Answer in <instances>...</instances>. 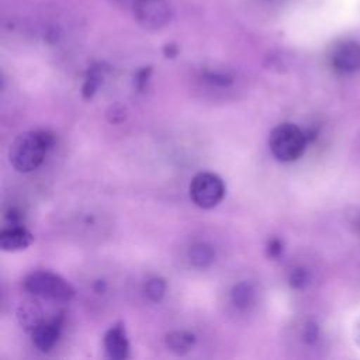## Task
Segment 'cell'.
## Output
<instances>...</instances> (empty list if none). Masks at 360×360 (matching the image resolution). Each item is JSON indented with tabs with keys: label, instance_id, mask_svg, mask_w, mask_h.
Returning <instances> with one entry per match:
<instances>
[{
	"label": "cell",
	"instance_id": "15",
	"mask_svg": "<svg viewBox=\"0 0 360 360\" xmlns=\"http://www.w3.org/2000/svg\"><path fill=\"white\" fill-rule=\"evenodd\" d=\"M143 292L150 301L159 302L165 297V292H166L165 278H162V277L149 278L143 287Z\"/></svg>",
	"mask_w": 360,
	"mask_h": 360
},
{
	"label": "cell",
	"instance_id": "5",
	"mask_svg": "<svg viewBox=\"0 0 360 360\" xmlns=\"http://www.w3.org/2000/svg\"><path fill=\"white\" fill-rule=\"evenodd\" d=\"M134 17L142 28L156 31L169 24L172 8L167 0H134Z\"/></svg>",
	"mask_w": 360,
	"mask_h": 360
},
{
	"label": "cell",
	"instance_id": "2",
	"mask_svg": "<svg viewBox=\"0 0 360 360\" xmlns=\"http://www.w3.org/2000/svg\"><path fill=\"white\" fill-rule=\"evenodd\" d=\"M307 142V132L291 122H283L274 127L269 136L270 150L280 162H292L301 158Z\"/></svg>",
	"mask_w": 360,
	"mask_h": 360
},
{
	"label": "cell",
	"instance_id": "4",
	"mask_svg": "<svg viewBox=\"0 0 360 360\" xmlns=\"http://www.w3.org/2000/svg\"><path fill=\"white\" fill-rule=\"evenodd\" d=\"M224 195L225 186L218 174L202 172L193 177L190 184V197L197 207L204 210L212 208L221 202Z\"/></svg>",
	"mask_w": 360,
	"mask_h": 360
},
{
	"label": "cell",
	"instance_id": "24",
	"mask_svg": "<svg viewBox=\"0 0 360 360\" xmlns=\"http://www.w3.org/2000/svg\"><path fill=\"white\" fill-rule=\"evenodd\" d=\"M354 340H356L357 346L360 347V319L357 321V323L354 326Z\"/></svg>",
	"mask_w": 360,
	"mask_h": 360
},
{
	"label": "cell",
	"instance_id": "20",
	"mask_svg": "<svg viewBox=\"0 0 360 360\" xmlns=\"http://www.w3.org/2000/svg\"><path fill=\"white\" fill-rule=\"evenodd\" d=\"M266 253L269 257L271 259H277L280 257V255L283 253V242L278 238H273L267 242L266 246Z\"/></svg>",
	"mask_w": 360,
	"mask_h": 360
},
{
	"label": "cell",
	"instance_id": "19",
	"mask_svg": "<svg viewBox=\"0 0 360 360\" xmlns=\"http://www.w3.org/2000/svg\"><path fill=\"white\" fill-rule=\"evenodd\" d=\"M150 73H152V68L148 66V68H142L141 70H138V73L135 75V87L138 89V91H143L146 84H148V80L150 77Z\"/></svg>",
	"mask_w": 360,
	"mask_h": 360
},
{
	"label": "cell",
	"instance_id": "12",
	"mask_svg": "<svg viewBox=\"0 0 360 360\" xmlns=\"http://www.w3.org/2000/svg\"><path fill=\"white\" fill-rule=\"evenodd\" d=\"M188 259L193 266L205 269L215 260V252L207 243H195L188 250Z\"/></svg>",
	"mask_w": 360,
	"mask_h": 360
},
{
	"label": "cell",
	"instance_id": "18",
	"mask_svg": "<svg viewBox=\"0 0 360 360\" xmlns=\"http://www.w3.org/2000/svg\"><path fill=\"white\" fill-rule=\"evenodd\" d=\"M288 283H290V285L292 288L301 290V288H304L308 284V273L304 269H294L290 273Z\"/></svg>",
	"mask_w": 360,
	"mask_h": 360
},
{
	"label": "cell",
	"instance_id": "8",
	"mask_svg": "<svg viewBox=\"0 0 360 360\" xmlns=\"http://www.w3.org/2000/svg\"><path fill=\"white\" fill-rule=\"evenodd\" d=\"M105 353L112 360H124L129 356V342L122 323H115L104 335Z\"/></svg>",
	"mask_w": 360,
	"mask_h": 360
},
{
	"label": "cell",
	"instance_id": "13",
	"mask_svg": "<svg viewBox=\"0 0 360 360\" xmlns=\"http://www.w3.org/2000/svg\"><path fill=\"white\" fill-rule=\"evenodd\" d=\"M231 301L236 308H240V309L250 307L255 301L253 285L248 281H242V283H238L236 285H233V288L231 291Z\"/></svg>",
	"mask_w": 360,
	"mask_h": 360
},
{
	"label": "cell",
	"instance_id": "6",
	"mask_svg": "<svg viewBox=\"0 0 360 360\" xmlns=\"http://www.w3.org/2000/svg\"><path fill=\"white\" fill-rule=\"evenodd\" d=\"M332 66L342 73H353L360 69V44L356 41H342L330 52Z\"/></svg>",
	"mask_w": 360,
	"mask_h": 360
},
{
	"label": "cell",
	"instance_id": "16",
	"mask_svg": "<svg viewBox=\"0 0 360 360\" xmlns=\"http://www.w3.org/2000/svg\"><path fill=\"white\" fill-rule=\"evenodd\" d=\"M205 80L210 84L218 86V87H226V86L232 84V82H233V79L229 75H226L224 72H217V70L207 72L205 73Z\"/></svg>",
	"mask_w": 360,
	"mask_h": 360
},
{
	"label": "cell",
	"instance_id": "21",
	"mask_svg": "<svg viewBox=\"0 0 360 360\" xmlns=\"http://www.w3.org/2000/svg\"><path fill=\"white\" fill-rule=\"evenodd\" d=\"M318 335H319L318 325L315 322H307V325L304 326V333H302L304 340L307 343H314V342H316Z\"/></svg>",
	"mask_w": 360,
	"mask_h": 360
},
{
	"label": "cell",
	"instance_id": "7",
	"mask_svg": "<svg viewBox=\"0 0 360 360\" xmlns=\"http://www.w3.org/2000/svg\"><path fill=\"white\" fill-rule=\"evenodd\" d=\"M62 330V316L42 321L32 332V342L41 352H49L59 340Z\"/></svg>",
	"mask_w": 360,
	"mask_h": 360
},
{
	"label": "cell",
	"instance_id": "23",
	"mask_svg": "<svg viewBox=\"0 0 360 360\" xmlns=\"http://www.w3.org/2000/svg\"><path fill=\"white\" fill-rule=\"evenodd\" d=\"M165 55L167 58H174L177 55V48L173 44H169L165 46Z\"/></svg>",
	"mask_w": 360,
	"mask_h": 360
},
{
	"label": "cell",
	"instance_id": "22",
	"mask_svg": "<svg viewBox=\"0 0 360 360\" xmlns=\"http://www.w3.org/2000/svg\"><path fill=\"white\" fill-rule=\"evenodd\" d=\"M93 288H94V291H96L97 294H103V292L105 291V288H107V284H105L104 280H97V281L93 284Z\"/></svg>",
	"mask_w": 360,
	"mask_h": 360
},
{
	"label": "cell",
	"instance_id": "17",
	"mask_svg": "<svg viewBox=\"0 0 360 360\" xmlns=\"http://www.w3.org/2000/svg\"><path fill=\"white\" fill-rule=\"evenodd\" d=\"M105 117L110 124H121L127 120V108L122 104L115 103L107 110Z\"/></svg>",
	"mask_w": 360,
	"mask_h": 360
},
{
	"label": "cell",
	"instance_id": "14",
	"mask_svg": "<svg viewBox=\"0 0 360 360\" xmlns=\"http://www.w3.org/2000/svg\"><path fill=\"white\" fill-rule=\"evenodd\" d=\"M101 77H103L101 68L94 66V68H91L89 70V73H87V76L84 79V83L82 86V96H83V98L90 100L94 96V93L97 91V87H98V84L101 82Z\"/></svg>",
	"mask_w": 360,
	"mask_h": 360
},
{
	"label": "cell",
	"instance_id": "3",
	"mask_svg": "<svg viewBox=\"0 0 360 360\" xmlns=\"http://www.w3.org/2000/svg\"><path fill=\"white\" fill-rule=\"evenodd\" d=\"M24 288L38 297L58 302H69L75 297L73 287L51 271H34L24 280Z\"/></svg>",
	"mask_w": 360,
	"mask_h": 360
},
{
	"label": "cell",
	"instance_id": "1",
	"mask_svg": "<svg viewBox=\"0 0 360 360\" xmlns=\"http://www.w3.org/2000/svg\"><path fill=\"white\" fill-rule=\"evenodd\" d=\"M53 143L55 138L48 131L38 129L22 132L10 145L8 160L17 172H32L44 162Z\"/></svg>",
	"mask_w": 360,
	"mask_h": 360
},
{
	"label": "cell",
	"instance_id": "25",
	"mask_svg": "<svg viewBox=\"0 0 360 360\" xmlns=\"http://www.w3.org/2000/svg\"><path fill=\"white\" fill-rule=\"evenodd\" d=\"M264 1H269V3H273V1H276V0H264Z\"/></svg>",
	"mask_w": 360,
	"mask_h": 360
},
{
	"label": "cell",
	"instance_id": "10",
	"mask_svg": "<svg viewBox=\"0 0 360 360\" xmlns=\"http://www.w3.org/2000/svg\"><path fill=\"white\" fill-rule=\"evenodd\" d=\"M17 321L25 330L32 332L42 322V311L37 302L25 301L17 308Z\"/></svg>",
	"mask_w": 360,
	"mask_h": 360
},
{
	"label": "cell",
	"instance_id": "11",
	"mask_svg": "<svg viewBox=\"0 0 360 360\" xmlns=\"http://www.w3.org/2000/svg\"><path fill=\"white\" fill-rule=\"evenodd\" d=\"M195 343V335L188 330H174L166 335V346L176 354H184Z\"/></svg>",
	"mask_w": 360,
	"mask_h": 360
},
{
	"label": "cell",
	"instance_id": "9",
	"mask_svg": "<svg viewBox=\"0 0 360 360\" xmlns=\"http://www.w3.org/2000/svg\"><path fill=\"white\" fill-rule=\"evenodd\" d=\"M34 240L32 233L21 225L4 226L0 232V248L4 252H17L27 249Z\"/></svg>",
	"mask_w": 360,
	"mask_h": 360
}]
</instances>
